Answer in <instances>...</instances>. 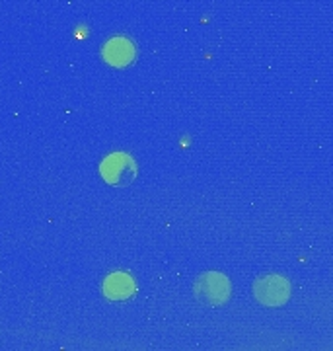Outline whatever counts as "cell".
<instances>
[{"label": "cell", "mask_w": 333, "mask_h": 351, "mask_svg": "<svg viewBox=\"0 0 333 351\" xmlns=\"http://www.w3.org/2000/svg\"><path fill=\"white\" fill-rule=\"evenodd\" d=\"M101 55H103L106 63H110L111 66H127L135 61V45L131 39L117 36V38L106 41Z\"/></svg>", "instance_id": "obj_4"}, {"label": "cell", "mask_w": 333, "mask_h": 351, "mask_svg": "<svg viewBox=\"0 0 333 351\" xmlns=\"http://www.w3.org/2000/svg\"><path fill=\"white\" fill-rule=\"evenodd\" d=\"M103 291H106V295L110 299H113V301H121V299H129L135 293V283H133L131 276L117 271V274H111L106 279Z\"/></svg>", "instance_id": "obj_5"}, {"label": "cell", "mask_w": 333, "mask_h": 351, "mask_svg": "<svg viewBox=\"0 0 333 351\" xmlns=\"http://www.w3.org/2000/svg\"><path fill=\"white\" fill-rule=\"evenodd\" d=\"M256 295L263 304H283L288 299V283L279 276H267L256 283Z\"/></svg>", "instance_id": "obj_3"}, {"label": "cell", "mask_w": 333, "mask_h": 351, "mask_svg": "<svg viewBox=\"0 0 333 351\" xmlns=\"http://www.w3.org/2000/svg\"><path fill=\"white\" fill-rule=\"evenodd\" d=\"M99 172L110 186L127 188L136 178V164L129 154L115 152V154H110L103 158V162L99 166Z\"/></svg>", "instance_id": "obj_1"}, {"label": "cell", "mask_w": 333, "mask_h": 351, "mask_svg": "<svg viewBox=\"0 0 333 351\" xmlns=\"http://www.w3.org/2000/svg\"><path fill=\"white\" fill-rule=\"evenodd\" d=\"M197 297L201 301L209 302V304H222V302L228 299V281L226 277L219 276V274H205L197 281Z\"/></svg>", "instance_id": "obj_2"}]
</instances>
